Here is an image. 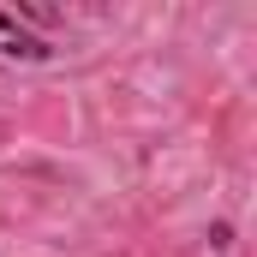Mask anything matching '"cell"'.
<instances>
[{
    "instance_id": "1",
    "label": "cell",
    "mask_w": 257,
    "mask_h": 257,
    "mask_svg": "<svg viewBox=\"0 0 257 257\" xmlns=\"http://www.w3.org/2000/svg\"><path fill=\"white\" fill-rule=\"evenodd\" d=\"M0 54L6 60H54V48L18 24V12H0Z\"/></svg>"
}]
</instances>
